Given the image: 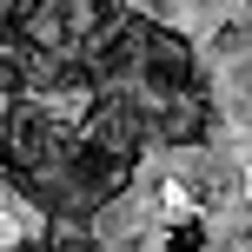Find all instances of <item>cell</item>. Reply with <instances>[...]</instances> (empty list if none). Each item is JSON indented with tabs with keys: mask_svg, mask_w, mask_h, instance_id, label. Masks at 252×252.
<instances>
[{
	"mask_svg": "<svg viewBox=\"0 0 252 252\" xmlns=\"http://www.w3.org/2000/svg\"><path fill=\"white\" fill-rule=\"evenodd\" d=\"M146 126L166 139V146H192V139H206V126H213V100L199 93V80L179 93H159V106L146 113Z\"/></svg>",
	"mask_w": 252,
	"mask_h": 252,
	"instance_id": "obj_1",
	"label": "cell"
},
{
	"mask_svg": "<svg viewBox=\"0 0 252 252\" xmlns=\"http://www.w3.org/2000/svg\"><path fill=\"white\" fill-rule=\"evenodd\" d=\"M146 80H153V93H179V87H192V47L173 33V27H153V40H146Z\"/></svg>",
	"mask_w": 252,
	"mask_h": 252,
	"instance_id": "obj_2",
	"label": "cell"
},
{
	"mask_svg": "<svg viewBox=\"0 0 252 252\" xmlns=\"http://www.w3.org/2000/svg\"><path fill=\"white\" fill-rule=\"evenodd\" d=\"M166 246H173V252H199V246H206V226H199V219H186V226H173V239H166Z\"/></svg>",
	"mask_w": 252,
	"mask_h": 252,
	"instance_id": "obj_3",
	"label": "cell"
},
{
	"mask_svg": "<svg viewBox=\"0 0 252 252\" xmlns=\"http://www.w3.org/2000/svg\"><path fill=\"white\" fill-rule=\"evenodd\" d=\"M33 252H66V246H60V239H53V246H33Z\"/></svg>",
	"mask_w": 252,
	"mask_h": 252,
	"instance_id": "obj_4",
	"label": "cell"
},
{
	"mask_svg": "<svg viewBox=\"0 0 252 252\" xmlns=\"http://www.w3.org/2000/svg\"><path fill=\"white\" fill-rule=\"evenodd\" d=\"M113 7H120V0H113Z\"/></svg>",
	"mask_w": 252,
	"mask_h": 252,
	"instance_id": "obj_5",
	"label": "cell"
}]
</instances>
